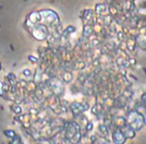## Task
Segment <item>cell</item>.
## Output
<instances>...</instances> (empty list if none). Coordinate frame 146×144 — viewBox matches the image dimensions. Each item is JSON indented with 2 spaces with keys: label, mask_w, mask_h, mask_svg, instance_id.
<instances>
[{
  "label": "cell",
  "mask_w": 146,
  "mask_h": 144,
  "mask_svg": "<svg viewBox=\"0 0 146 144\" xmlns=\"http://www.w3.org/2000/svg\"><path fill=\"white\" fill-rule=\"evenodd\" d=\"M113 141L116 142V143H123L124 141H125V135L122 133L121 131H119V130H117L115 133H113Z\"/></svg>",
  "instance_id": "obj_3"
},
{
  "label": "cell",
  "mask_w": 146,
  "mask_h": 144,
  "mask_svg": "<svg viewBox=\"0 0 146 144\" xmlns=\"http://www.w3.org/2000/svg\"><path fill=\"white\" fill-rule=\"evenodd\" d=\"M33 35L38 40H44L46 38V36H47V30H46V28L44 26H38V27L34 28Z\"/></svg>",
  "instance_id": "obj_2"
},
{
  "label": "cell",
  "mask_w": 146,
  "mask_h": 144,
  "mask_svg": "<svg viewBox=\"0 0 146 144\" xmlns=\"http://www.w3.org/2000/svg\"><path fill=\"white\" fill-rule=\"evenodd\" d=\"M39 16H40V20L44 21L45 23H47V24L52 25L57 24L59 22L58 15L54 11H50V10H45V11L39 12Z\"/></svg>",
  "instance_id": "obj_1"
},
{
  "label": "cell",
  "mask_w": 146,
  "mask_h": 144,
  "mask_svg": "<svg viewBox=\"0 0 146 144\" xmlns=\"http://www.w3.org/2000/svg\"><path fill=\"white\" fill-rule=\"evenodd\" d=\"M0 69H1V64H0Z\"/></svg>",
  "instance_id": "obj_4"
}]
</instances>
